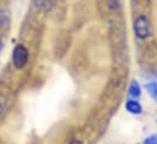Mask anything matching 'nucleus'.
<instances>
[{"instance_id":"f257e3e1","label":"nucleus","mask_w":157,"mask_h":144,"mask_svg":"<svg viewBox=\"0 0 157 144\" xmlns=\"http://www.w3.org/2000/svg\"><path fill=\"white\" fill-rule=\"evenodd\" d=\"M134 33L135 36L140 39H146L151 36L152 33V28H151V23L149 21V18L144 15L138 16L134 21Z\"/></svg>"},{"instance_id":"f03ea898","label":"nucleus","mask_w":157,"mask_h":144,"mask_svg":"<svg viewBox=\"0 0 157 144\" xmlns=\"http://www.w3.org/2000/svg\"><path fill=\"white\" fill-rule=\"evenodd\" d=\"M12 62L17 69H22L28 62V50L25 45L18 44L12 51Z\"/></svg>"},{"instance_id":"7ed1b4c3","label":"nucleus","mask_w":157,"mask_h":144,"mask_svg":"<svg viewBox=\"0 0 157 144\" xmlns=\"http://www.w3.org/2000/svg\"><path fill=\"white\" fill-rule=\"evenodd\" d=\"M125 110L129 112V114H133V115H140L143 112V106L141 104L135 100V99H129L127 100L125 103Z\"/></svg>"},{"instance_id":"20e7f679","label":"nucleus","mask_w":157,"mask_h":144,"mask_svg":"<svg viewBox=\"0 0 157 144\" xmlns=\"http://www.w3.org/2000/svg\"><path fill=\"white\" fill-rule=\"evenodd\" d=\"M128 95L132 99H135V100H138L141 97V88H140V84L136 81H132V83L129 86V89H128Z\"/></svg>"},{"instance_id":"39448f33","label":"nucleus","mask_w":157,"mask_h":144,"mask_svg":"<svg viewBox=\"0 0 157 144\" xmlns=\"http://www.w3.org/2000/svg\"><path fill=\"white\" fill-rule=\"evenodd\" d=\"M34 4L40 11H49L54 6V0H34Z\"/></svg>"},{"instance_id":"423d86ee","label":"nucleus","mask_w":157,"mask_h":144,"mask_svg":"<svg viewBox=\"0 0 157 144\" xmlns=\"http://www.w3.org/2000/svg\"><path fill=\"white\" fill-rule=\"evenodd\" d=\"M145 88H146L149 95H150L155 102H157V81H151V82L146 83Z\"/></svg>"},{"instance_id":"0eeeda50","label":"nucleus","mask_w":157,"mask_h":144,"mask_svg":"<svg viewBox=\"0 0 157 144\" xmlns=\"http://www.w3.org/2000/svg\"><path fill=\"white\" fill-rule=\"evenodd\" d=\"M7 23H9V15L2 7H0V30L6 27Z\"/></svg>"},{"instance_id":"6e6552de","label":"nucleus","mask_w":157,"mask_h":144,"mask_svg":"<svg viewBox=\"0 0 157 144\" xmlns=\"http://www.w3.org/2000/svg\"><path fill=\"white\" fill-rule=\"evenodd\" d=\"M122 4H123V0H107V5L111 10L116 11L119 10L122 7Z\"/></svg>"},{"instance_id":"1a4fd4ad","label":"nucleus","mask_w":157,"mask_h":144,"mask_svg":"<svg viewBox=\"0 0 157 144\" xmlns=\"http://www.w3.org/2000/svg\"><path fill=\"white\" fill-rule=\"evenodd\" d=\"M144 144H157V133L146 137L144 141Z\"/></svg>"},{"instance_id":"9d476101","label":"nucleus","mask_w":157,"mask_h":144,"mask_svg":"<svg viewBox=\"0 0 157 144\" xmlns=\"http://www.w3.org/2000/svg\"><path fill=\"white\" fill-rule=\"evenodd\" d=\"M2 48H4V43H2V39L0 38V51L2 50Z\"/></svg>"},{"instance_id":"9b49d317","label":"nucleus","mask_w":157,"mask_h":144,"mask_svg":"<svg viewBox=\"0 0 157 144\" xmlns=\"http://www.w3.org/2000/svg\"><path fill=\"white\" fill-rule=\"evenodd\" d=\"M70 144H83L82 142H79V141H72Z\"/></svg>"},{"instance_id":"f8f14e48","label":"nucleus","mask_w":157,"mask_h":144,"mask_svg":"<svg viewBox=\"0 0 157 144\" xmlns=\"http://www.w3.org/2000/svg\"><path fill=\"white\" fill-rule=\"evenodd\" d=\"M1 110H2V106H1V103H0V112H1Z\"/></svg>"}]
</instances>
